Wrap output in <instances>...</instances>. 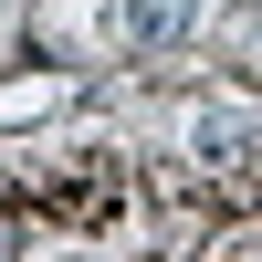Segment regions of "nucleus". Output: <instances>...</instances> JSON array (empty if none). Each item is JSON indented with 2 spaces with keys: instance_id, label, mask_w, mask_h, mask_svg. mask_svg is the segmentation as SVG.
Here are the masks:
<instances>
[{
  "instance_id": "f257e3e1",
  "label": "nucleus",
  "mask_w": 262,
  "mask_h": 262,
  "mask_svg": "<svg viewBox=\"0 0 262 262\" xmlns=\"http://www.w3.org/2000/svg\"><path fill=\"white\" fill-rule=\"evenodd\" d=\"M126 32L137 42H179L189 32V0H126Z\"/></svg>"
}]
</instances>
